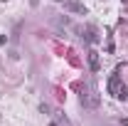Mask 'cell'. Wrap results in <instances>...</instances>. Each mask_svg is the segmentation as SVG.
<instances>
[{
	"instance_id": "cell-2",
	"label": "cell",
	"mask_w": 128,
	"mask_h": 126,
	"mask_svg": "<svg viewBox=\"0 0 128 126\" xmlns=\"http://www.w3.org/2000/svg\"><path fill=\"white\" fill-rule=\"evenodd\" d=\"M81 104H84L86 109H96V106L101 104V96L96 94L94 89H89V87H81Z\"/></svg>"
},
{
	"instance_id": "cell-3",
	"label": "cell",
	"mask_w": 128,
	"mask_h": 126,
	"mask_svg": "<svg viewBox=\"0 0 128 126\" xmlns=\"http://www.w3.org/2000/svg\"><path fill=\"white\" fill-rule=\"evenodd\" d=\"M64 3V10H69V13H76V15H86V8L81 5L79 0H62Z\"/></svg>"
},
{
	"instance_id": "cell-5",
	"label": "cell",
	"mask_w": 128,
	"mask_h": 126,
	"mask_svg": "<svg viewBox=\"0 0 128 126\" xmlns=\"http://www.w3.org/2000/svg\"><path fill=\"white\" fill-rule=\"evenodd\" d=\"M5 42H8V37H5V35H0V45H5Z\"/></svg>"
},
{
	"instance_id": "cell-6",
	"label": "cell",
	"mask_w": 128,
	"mask_h": 126,
	"mask_svg": "<svg viewBox=\"0 0 128 126\" xmlns=\"http://www.w3.org/2000/svg\"><path fill=\"white\" fill-rule=\"evenodd\" d=\"M57 3H62V0H57Z\"/></svg>"
},
{
	"instance_id": "cell-4",
	"label": "cell",
	"mask_w": 128,
	"mask_h": 126,
	"mask_svg": "<svg viewBox=\"0 0 128 126\" xmlns=\"http://www.w3.org/2000/svg\"><path fill=\"white\" fill-rule=\"evenodd\" d=\"M89 64H91L94 72H98V52H94V49L89 52Z\"/></svg>"
},
{
	"instance_id": "cell-1",
	"label": "cell",
	"mask_w": 128,
	"mask_h": 126,
	"mask_svg": "<svg viewBox=\"0 0 128 126\" xmlns=\"http://www.w3.org/2000/svg\"><path fill=\"white\" fill-rule=\"evenodd\" d=\"M106 89H108V94H111L113 99H126V84L121 82V77H118V74L108 77V82H106Z\"/></svg>"
}]
</instances>
